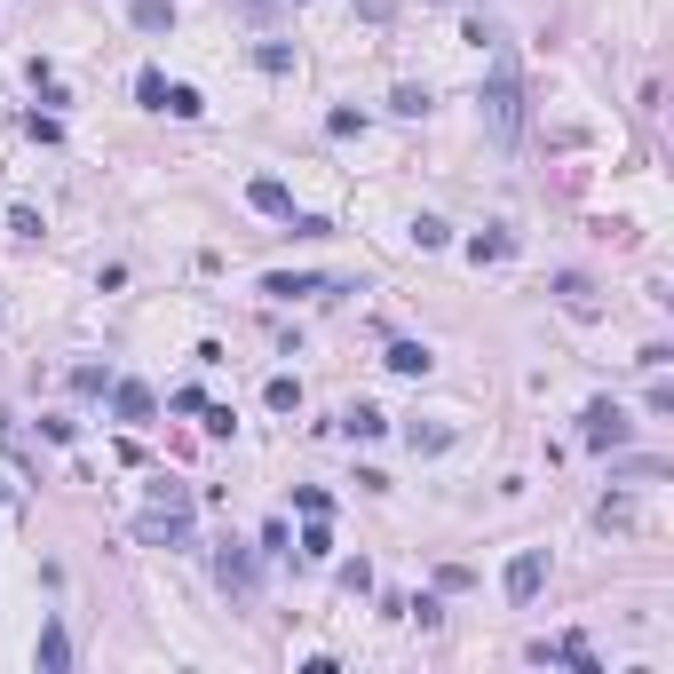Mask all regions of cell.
I'll use <instances>...</instances> for the list:
<instances>
[{"label": "cell", "instance_id": "cell-1", "mask_svg": "<svg viewBox=\"0 0 674 674\" xmlns=\"http://www.w3.org/2000/svg\"><path fill=\"white\" fill-rule=\"evenodd\" d=\"M484 127H492V143H516L524 135V80L508 72V64H492V80H484Z\"/></svg>", "mask_w": 674, "mask_h": 674}, {"label": "cell", "instance_id": "cell-2", "mask_svg": "<svg viewBox=\"0 0 674 674\" xmlns=\"http://www.w3.org/2000/svg\"><path fill=\"white\" fill-rule=\"evenodd\" d=\"M635 437V421H627V405H611V397H595L587 413H579V445L587 452H619Z\"/></svg>", "mask_w": 674, "mask_h": 674}, {"label": "cell", "instance_id": "cell-3", "mask_svg": "<svg viewBox=\"0 0 674 674\" xmlns=\"http://www.w3.org/2000/svg\"><path fill=\"white\" fill-rule=\"evenodd\" d=\"M143 548H191V500H159L143 524H135Z\"/></svg>", "mask_w": 674, "mask_h": 674}, {"label": "cell", "instance_id": "cell-4", "mask_svg": "<svg viewBox=\"0 0 674 674\" xmlns=\"http://www.w3.org/2000/svg\"><path fill=\"white\" fill-rule=\"evenodd\" d=\"M540 579H548V548H516L500 587H508V603H532V595H540Z\"/></svg>", "mask_w": 674, "mask_h": 674}, {"label": "cell", "instance_id": "cell-5", "mask_svg": "<svg viewBox=\"0 0 674 674\" xmlns=\"http://www.w3.org/2000/svg\"><path fill=\"white\" fill-rule=\"evenodd\" d=\"M262 294H278V302H310V294H341V286H334V278H318V270H270Z\"/></svg>", "mask_w": 674, "mask_h": 674}, {"label": "cell", "instance_id": "cell-6", "mask_svg": "<svg viewBox=\"0 0 674 674\" xmlns=\"http://www.w3.org/2000/svg\"><path fill=\"white\" fill-rule=\"evenodd\" d=\"M246 207H254V215H278V223H294V191H286L278 175H254V183H246Z\"/></svg>", "mask_w": 674, "mask_h": 674}, {"label": "cell", "instance_id": "cell-7", "mask_svg": "<svg viewBox=\"0 0 674 674\" xmlns=\"http://www.w3.org/2000/svg\"><path fill=\"white\" fill-rule=\"evenodd\" d=\"M112 413H119V421H135V429H143V421L159 413V397H151L143 381H119V389H112Z\"/></svg>", "mask_w": 674, "mask_h": 674}, {"label": "cell", "instance_id": "cell-8", "mask_svg": "<svg viewBox=\"0 0 674 674\" xmlns=\"http://www.w3.org/2000/svg\"><path fill=\"white\" fill-rule=\"evenodd\" d=\"M381 365H389V373H405V381H429V365H437V357H429L421 341H389V357H381Z\"/></svg>", "mask_w": 674, "mask_h": 674}, {"label": "cell", "instance_id": "cell-9", "mask_svg": "<svg viewBox=\"0 0 674 674\" xmlns=\"http://www.w3.org/2000/svg\"><path fill=\"white\" fill-rule=\"evenodd\" d=\"M32 667H72V635H64V627H56V619H48V627H40V643H32Z\"/></svg>", "mask_w": 674, "mask_h": 674}, {"label": "cell", "instance_id": "cell-10", "mask_svg": "<svg viewBox=\"0 0 674 674\" xmlns=\"http://www.w3.org/2000/svg\"><path fill=\"white\" fill-rule=\"evenodd\" d=\"M215 579H223L230 595H254V556H246V548H223V556H215Z\"/></svg>", "mask_w": 674, "mask_h": 674}, {"label": "cell", "instance_id": "cell-11", "mask_svg": "<svg viewBox=\"0 0 674 674\" xmlns=\"http://www.w3.org/2000/svg\"><path fill=\"white\" fill-rule=\"evenodd\" d=\"M127 24L159 40V32H175V0H135V8H127Z\"/></svg>", "mask_w": 674, "mask_h": 674}, {"label": "cell", "instance_id": "cell-12", "mask_svg": "<svg viewBox=\"0 0 674 674\" xmlns=\"http://www.w3.org/2000/svg\"><path fill=\"white\" fill-rule=\"evenodd\" d=\"M262 405H270V413H302V381H294V373H278V381L262 389Z\"/></svg>", "mask_w": 674, "mask_h": 674}, {"label": "cell", "instance_id": "cell-13", "mask_svg": "<svg viewBox=\"0 0 674 674\" xmlns=\"http://www.w3.org/2000/svg\"><path fill=\"white\" fill-rule=\"evenodd\" d=\"M341 429H349V437H381V429H389V413H381V405H349V413H341Z\"/></svg>", "mask_w": 674, "mask_h": 674}, {"label": "cell", "instance_id": "cell-14", "mask_svg": "<svg viewBox=\"0 0 674 674\" xmlns=\"http://www.w3.org/2000/svg\"><path fill=\"white\" fill-rule=\"evenodd\" d=\"M556 302H563V310H579V318H587V310H595V286H587V278L571 270V278H556Z\"/></svg>", "mask_w": 674, "mask_h": 674}, {"label": "cell", "instance_id": "cell-15", "mask_svg": "<svg viewBox=\"0 0 674 674\" xmlns=\"http://www.w3.org/2000/svg\"><path fill=\"white\" fill-rule=\"evenodd\" d=\"M468 254H476V262H508L516 238H508V230H484V238H468Z\"/></svg>", "mask_w": 674, "mask_h": 674}, {"label": "cell", "instance_id": "cell-16", "mask_svg": "<svg viewBox=\"0 0 674 674\" xmlns=\"http://www.w3.org/2000/svg\"><path fill=\"white\" fill-rule=\"evenodd\" d=\"M334 556V532H326V516H310V532H302V563H326Z\"/></svg>", "mask_w": 674, "mask_h": 674}, {"label": "cell", "instance_id": "cell-17", "mask_svg": "<svg viewBox=\"0 0 674 674\" xmlns=\"http://www.w3.org/2000/svg\"><path fill=\"white\" fill-rule=\"evenodd\" d=\"M159 112H167V119H199V112H207V96H199V88H167Z\"/></svg>", "mask_w": 674, "mask_h": 674}, {"label": "cell", "instance_id": "cell-18", "mask_svg": "<svg viewBox=\"0 0 674 674\" xmlns=\"http://www.w3.org/2000/svg\"><path fill=\"white\" fill-rule=\"evenodd\" d=\"M405 445H413V452H445V445H452V429H445V421H429V429L413 421V429H405Z\"/></svg>", "mask_w": 674, "mask_h": 674}, {"label": "cell", "instance_id": "cell-19", "mask_svg": "<svg viewBox=\"0 0 674 674\" xmlns=\"http://www.w3.org/2000/svg\"><path fill=\"white\" fill-rule=\"evenodd\" d=\"M135 104H151V112H159V104H167V72H151V64H143V72H135Z\"/></svg>", "mask_w": 674, "mask_h": 674}, {"label": "cell", "instance_id": "cell-20", "mask_svg": "<svg viewBox=\"0 0 674 674\" xmlns=\"http://www.w3.org/2000/svg\"><path fill=\"white\" fill-rule=\"evenodd\" d=\"M334 579L349 587V595H373V563H365V556H349V563L334 571Z\"/></svg>", "mask_w": 674, "mask_h": 674}, {"label": "cell", "instance_id": "cell-21", "mask_svg": "<svg viewBox=\"0 0 674 674\" xmlns=\"http://www.w3.org/2000/svg\"><path fill=\"white\" fill-rule=\"evenodd\" d=\"M254 64H262V72H294V48H286V40H262Z\"/></svg>", "mask_w": 674, "mask_h": 674}, {"label": "cell", "instance_id": "cell-22", "mask_svg": "<svg viewBox=\"0 0 674 674\" xmlns=\"http://www.w3.org/2000/svg\"><path fill=\"white\" fill-rule=\"evenodd\" d=\"M104 381H112L104 365H72V389H80V397H104Z\"/></svg>", "mask_w": 674, "mask_h": 674}, {"label": "cell", "instance_id": "cell-23", "mask_svg": "<svg viewBox=\"0 0 674 674\" xmlns=\"http://www.w3.org/2000/svg\"><path fill=\"white\" fill-rule=\"evenodd\" d=\"M619 476H627V484H659V476H667V460H619Z\"/></svg>", "mask_w": 674, "mask_h": 674}, {"label": "cell", "instance_id": "cell-24", "mask_svg": "<svg viewBox=\"0 0 674 674\" xmlns=\"http://www.w3.org/2000/svg\"><path fill=\"white\" fill-rule=\"evenodd\" d=\"M389 112H405V119H421V112H429V88H397V96H389Z\"/></svg>", "mask_w": 674, "mask_h": 674}, {"label": "cell", "instance_id": "cell-25", "mask_svg": "<svg viewBox=\"0 0 674 674\" xmlns=\"http://www.w3.org/2000/svg\"><path fill=\"white\" fill-rule=\"evenodd\" d=\"M40 437H48V445H72V437H80V421H64V413H48V421H40Z\"/></svg>", "mask_w": 674, "mask_h": 674}, {"label": "cell", "instance_id": "cell-26", "mask_svg": "<svg viewBox=\"0 0 674 674\" xmlns=\"http://www.w3.org/2000/svg\"><path fill=\"white\" fill-rule=\"evenodd\" d=\"M294 508H302V516H326V508H334V500H326V492H318V484H294Z\"/></svg>", "mask_w": 674, "mask_h": 674}, {"label": "cell", "instance_id": "cell-27", "mask_svg": "<svg viewBox=\"0 0 674 674\" xmlns=\"http://www.w3.org/2000/svg\"><path fill=\"white\" fill-rule=\"evenodd\" d=\"M445 238H452V230L437 223V215H421V223H413V246H445Z\"/></svg>", "mask_w": 674, "mask_h": 674}, {"label": "cell", "instance_id": "cell-28", "mask_svg": "<svg viewBox=\"0 0 674 674\" xmlns=\"http://www.w3.org/2000/svg\"><path fill=\"white\" fill-rule=\"evenodd\" d=\"M8 516H16V500H8V484H0V524H8Z\"/></svg>", "mask_w": 674, "mask_h": 674}]
</instances>
